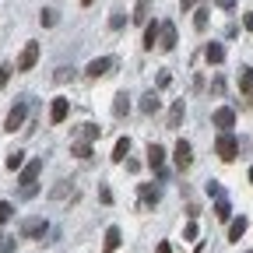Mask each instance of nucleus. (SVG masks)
<instances>
[{"label":"nucleus","instance_id":"obj_18","mask_svg":"<svg viewBox=\"0 0 253 253\" xmlns=\"http://www.w3.org/2000/svg\"><path fill=\"white\" fill-rule=\"evenodd\" d=\"M204 60L208 63H221V60H225V46H221V42H208L204 46Z\"/></svg>","mask_w":253,"mask_h":253},{"label":"nucleus","instance_id":"obj_39","mask_svg":"<svg viewBox=\"0 0 253 253\" xmlns=\"http://www.w3.org/2000/svg\"><path fill=\"white\" fill-rule=\"evenodd\" d=\"M194 4H197V0H179V7H183V11H190Z\"/></svg>","mask_w":253,"mask_h":253},{"label":"nucleus","instance_id":"obj_20","mask_svg":"<svg viewBox=\"0 0 253 253\" xmlns=\"http://www.w3.org/2000/svg\"><path fill=\"white\" fill-rule=\"evenodd\" d=\"M239 91L246 95V99H253V71H250V67L239 71Z\"/></svg>","mask_w":253,"mask_h":253},{"label":"nucleus","instance_id":"obj_12","mask_svg":"<svg viewBox=\"0 0 253 253\" xmlns=\"http://www.w3.org/2000/svg\"><path fill=\"white\" fill-rule=\"evenodd\" d=\"M183 116H186V106H183V99H176L172 109H169V120H166V130H179Z\"/></svg>","mask_w":253,"mask_h":253},{"label":"nucleus","instance_id":"obj_8","mask_svg":"<svg viewBox=\"0 0 253 253\" xmlns=\"http://www.w3.org/2000/svg\"><path fill=\"white\" fill-rule=\"evenodd\" d=\"M211 123L218 126L221 134H232V126H236V109H229V106H221V109H214Z\"/></svg>","mask_w":253,"mask_h":253},{"label":"nucleus","instance_id":"obj_28","mask_svg":"<svg viewBox=\"0 0 253 253\" xmlns=\"http://www.w3.org/2000/svg\"><path fill=\"white\" fill-rule=\"evenodd\" d=\"M11 74H14V63H0V91L7 88V81H11Z\"/></svg>","mask_w":253,"mask_h":253},{"label":"nucleus","instance_id":"obj_40","mask_svg":"<svg viewBox=\"0 0 253 253\" xmlns=\"http://www.w3.org/2000/svg\"><path fill=\"white\" fill-rule=\"evenodd\" d=\"M158 253H172V246L169 243H158Z\"/></svg>","mask_w":253,"mask_h":253},{"label":"nucleus","instance_id":"obj_38","mask_svg":"<svg viewBox=\"0 0 253 253\" xmlns=\"http://www.w3.org/2000/svg\"><path fill=\"white\" fill-rule=\"evenodd\" d=\"M214 4H218L221 11H232V7H236V0H214Z\"/></svg>","mask_w":253,"mask_h":253},{"label":"nucleus","instance_id":"obj_24","mask_svg":"<svg viewBox=\"0 0 253 253\" xmlns=\"http://www.w3.org/2000/svg\"><path fill=\"white\" fill-rule=\"evenodd\" d=\"M214 218H218V221H229V218H232V204H229L225 197L214 201Z\"/></svg>","mask_w":253,"mask_h":253},{"label":"nucleus","instance_id":"obj_16","mask_svg":"<svg viewBox=\"0 0 253 253\" xmlns=\"http://www.w3.org/2000/svg\"><path fill=\"white\" fill-rule=\"evenodd\" d=\"M95 137H102V126H95V123H81V126H78V141L91 144Z\"/></svg>","mask_w":253,"mask_h":253},{"label":"nucleus","instance_id":"obj_33","mask_svg":"<svg viewBox=\"0 0 253 253\" xmlns=\"http://www.w3.org/2000/svg\"><path fill=\"white\" fill-rule=\"evenodd\" d=\"M208 194H211L214 201H221V197H225V190H221V183H218V179H211V183H208Z\"/></svg>","mask_w":253,"mask_h":253},{"label":"nucleus","instance_id":"obj_29","mask_svg":"<svg viewBox=\"0 0 253 253\" xmlns=\"http://www.w3.org/2000/svg\"><path fill=\"white\" fill-rule=\"evenodd\" d=\"M11 218H14V208H11V201H0V225H7Z\"/></svg>","mask_w":253,"mask_h":253},{"label":"nucleus","instance_id":"obj_34","mask_svg":"<svg viewBox=\"0 0 253 253\" xmlns=\"http://www.w3.org/2000/svg\"><path fill=\"white\" fill-rule=\"evenodd\" d=\"M71 78H74V71H71V67H60V71L53 74V81H60V84H63V81H71Z\"/></svg>","mask_w":253,"mask_h":253},{"label":"nucleus","instance_id":"obj_31","mask_svg":"<svg viewBox=\"0 0 253 253\" xmlns=\"http://www.w3.org/2000/svg\"><path fill=\"white\" fill-rule=\"evenodd\" d=\"M126 25V11H113L109 14V28H123Z\"/></svg>","mask_w":253,"mask_h":253},{"label":"nucleus","instance_id":"obj_44","mask_svg":"<svg viewBox=\"0 0 253 253\" xmlns=\"http://www.w3.org/2000/svg\"><path fill=\"white\" fill-rule=\"evenodd\" d=\"M250 253H253V250H250Z\"/></svg>","mask_w":253,"mask_h":253},{"label":"nucleus","instance_id":"obj_41","mask_svg":"<svg viewBox=\"0 0 253 253\" xmlns=\"http://www.w3.org/2000/svg\"><path fill=\"white\" fill-rule=\"evenodd\" d=\"M81 4H84V7H88V4H91V0H81Z\"/></svg>","mask_w":253,"mask_h":253},{"label":"nucleus","instance_id":"obj_19","mask_svg":"<svg viewBox=\"0 0 253 253\" xmlns=\"http://www.w3.org/2000/svg\"><path fill=\"white\" fill-rule=\"evenodd\" d=\"M158 106H162V99H158L155 91H148L144 99H141V113H144V116H155V113H158Z\"/></svg>","mask_w":253,"mask_h":253},{"label":"nucleus","instance_id":"obj_36","mask_svg":"<svg viewBox=\"0 0 253 253\" xmlns=\"http://www.w3.org/2000/svg\"><path fill=\"white\" fill-rule=\"evenodd\" d=\"M183 239H197V221H190V225L183 229Z\"/></svg>","mask_w":253,"mask_h":253},{"label":"nucleus","instance_id":"obj_2","mask_svg":"<svg viewBox=\"0 0 253 253\" xmlns=\"http://www.w3.org/2000/svg\"><path fill=\"white\" fill-rule=\"evenodd\" d=\"M214 155L221 158V162H236V155H239V141H236V134H218V141H214Z\"/></svg>","mask_w":253,"mask_h":253},{"label":"nucleus","instance_id":"obj_22","mask_svg":"<svg viewBox=\"0 0 253 253\" xmlns=\"http://www.w3.org/2000/svg\"><path fill=\"white\" fill-rule=\"evenodd\" d=\"M148 11H151V0H137V4H134V14H130V18H134L137 25H148Z\"/></svg>","mask_w":253,"mask_h":253},{"label":"nucleus","instance_id":"obj_9","mask_svg":"<svg viewBox=\"0 0 253 253\" xmlns=\"http://www.w3.org/2000/svg\"><path fill=\"white\" fill-rule=\"evenodd\" d=\"M137 194H141V208H144V211L158 208V201H162V190H158L155 183H141V186H137Z\"/></svg>","mask_w":253,"mask_h":253},{"label":"nucleus","instance_id":"obj_23","mask_svg":"<svg viewBox=\"0 0 253 253\" xmlns=\"http://www.w3.org/2000/svg\"><path fill=\"white\" fill-rule=\"evenodd\" d=\"M126 155H130V137H120L113 148V162H126Z\"/></svg>","mask_w":253,"mask_h":253},{"label":"nucleus","instance_id":"obj_32","mask_svg":"<svg viewBox=\"0 0 253 253\" xmlns=\"http://www.w3.org/2000/svg\"><path fill=\"white\" fill-rule=\"evenodd\" d=\"M0 253H14V236L0 232Z\"/></svg>","mask_w":253,"mask_h":253},{"label":"nucleus","instance_id":"obj_37","mask_svg":"<svg viewBox=\"0 0 253 253\" xmlns=\"http://www.w3.org/2000/svg\"><path fill=\"white\" fill-rule=\"evenodd\" d=\"M243 28H246V32H253V11H246V14H243Z\"/></svg>","mask_w":253,"mask_h":253},{"label":"nucleus","instance_id":"obj_6","mask_svg":"<svg viewBox=\"0 0 253 253\" xmlns=\"http://www.w3.org/2000/svg\"><path fill=\"white\" fill-rule=\"evenodd\" d=\"M25 116H28V102L21 99V102H14V109L7 113V120H4V130H7V134L21 130V123H25Z\"/></svg>","mask_w":253,"mask_h":253},{"label":"nucleus","instance_id":"obj_21","mask_svg":"<svg viewBox=\"0 0 253 253\" xmlns=\"http://www.w3.org/2000/svg\"><path fill=\"white\" fill-rule=\"evenodd\" d=\"M130 113V99H126V91H116V99H113V116H126Z\"/></svg>","mask_w":253,"mask_h":253},{"label":"nucleus","instance_id":"obj_15","mask_svg":"<svg viewBox=\"0 0 253 253\" xmlns=\"http://www.w3.org/2000/svg\"><path fill=\"white\" fill-rule=\"evenodd\" d=\"M120 243H123V232H120L116 225H109V229H106V243H102V253H116V250H120Z\"/></svg>","mask_w":253,"mask_h":253},{"label":"nucleus","instance_id":"obj_35","mask_svg":"<svg viewBox=\"0 0 253 253\" xmlns=\"http://www.w3.org/2000/svg\"><path fill=\"white\" fill-rule=\"evenodd\" d=\"M67 190H71V183H60V186H53V190H49V197H56V201H60V197H67Z\"/></svg>","mask_w":253,"mask_h":253},{"label":"nucleus","instance_id":"obj_7","mask_svg":"<svg viewBox=\"0 0 253 253\" xmlns=\"http://www.w3.org/2000/svg\"><path fill=\"white\" fill-rule=\"evenodd\" d=\"M148 166L155 169L158 179H166V169H162V166H166V148H162V144H155V141L148 144Z\"/></svg>","mask_w":253,"mask_h":253},{"label":"nucleus","instance_id":"obj_14","mask_svg":"<svg viewBox=\"0 0 253 253\" xmlns=\"http://www.w3.org/2000/svg\"><path fill=\"white\" fill-rule=\"evenodd\" d=\"M67 113H71V102H67V99H53V106H49V123H63V120H67Z\"/></svg>","mask_w":253,"mask_h":253},{"label":"nucleus","instance_id":"obj_26","mask_svg":"<svg viewBox=\"0 0 253 253\" xmlns=\"http://www.w3.org/2000/svg\"><path fill=\"white\" fill-rule=\"evenodd\" d=\"M4 162H7V169H11V172H18V169H25V151H11V155L4 158Z\"/></svg>","mask_w":253,"mask_h":253},{"label":"nucleus","instance_id":"obj_17","mask_svg":"<svg viewBox=\"0 0 253 253\" xmlns=\"http://www.w3.org/2000/svg\"><path fill=\"white\" fill-rule=\"evenodd\" d=\"M246 225H250V221H246L243 214H239V218H232V221H229V243H239V239H243V232H246Z\"/></svg>","mask_w":253,"mask_h":253},{"label":"nucleus","instance_id":"obj_4","mask_svg":"<svg viewBox=\"0 0 253 253\" xmlns=\"http://www.w3.org/2000/svg\"><path fill=\"white\" fill-rule=\"evenodd\" d=\"M172 162H176L179 172H186L190 166H194V148H190V141H176V148H172Z\"/></svg>","mask_w":253,"mask_h":253},{"label":"nucleus","instance_id":"obj_13","mask_svg":"<svg viewBox=\"0 0 253 253\" xmlns=\"http://www.w3.org/2000/svg\"><path fill=\"white\" fill-rule=\"evenodd\" d=\"M158 36H162V21H148V25H144V42H141V46H144V49H155V46H158Z\"/></svg>","mask_w":253,"mask_h":253},{"label":"nucleus","instance_id":"obj_43","mask_svg":"<svg viewBox=\"0 0 253 253\" xmlns=\"http://www.w3.org/2000/svg\"><path fill=\"white\" fill-rule=\"evenodd\" d=\"M250 106H253V99H250Z\"/></svg>","mask_w":253,"mask_h":253},{"label":"nucleus","instance_id":"obj_30","mask_svg":"<svg viewBox=\"0 0 253 253\" xmlns=\"http://www.w3.org/2000/svg\"><path fill=\"white\" fill-rule=\"evenodd\" d=\"M39 21H42L46 28H53V25H56L60 18H56V11H53V7H42V14H39Z\"/></svg>","mask_w":253,"mask_h":253},{"label":"nucleus","instance_id":"obj_5","mask_svg":"<svg viewBox=\"0 0 253 253\" xmlns=\"http://www.w3.org/2000/svg\"><path fill=\"white\" fill-rule=\"evenodd\" d=\"M39 63V42H25V49H21V56H18V63H14V71H32Z\"/></svg>","mask_w":253,"mask_h":253},{"label":"nucleus","instance_id":"obj_42","mask_svg":"<svg viewBox=\"0 0 253 253\" xmlns=\"http://www.w3.org/2000/svg\"><path fill=\"white\" fill-rule=\"evenodd\" d=\"M250 183H253V169H250Z\"/></svg>","mask_w":253,"mask_h":253},{"label":"nucleus","instance_id":"obj_1","mask_svg":"<svg viewBox=\"0 0 253 253\" xmlns=\"http://www.w3.org/2000/svg\"><path fill=\"white\" fill-rule=\"evenodd\" d=\"M42 172V158H32L21 169V197H36V179Z\"/></svg>","mask_w":253,"mask_h":253},{"label":"nucleus","instance_id":"obj_11","mask_svg":"<svg viewBox=\"0 0 253 253\" xmlns=\"http://www.w3.org/2000/svg\"><path fill=\"white\" fill-rule=\"evenodd\" d=\"M158 49H162V53H172V49H176V25H172V21H162V36H158Z\"/></svg>","mask_w":253,"mask_h":253},{"label":"nucleus","instance_id":"obj_27","mask_svg":"<svg viewBox=\"0 0 253 253\" xmlns=\"http://www.w3.org/2000/svg\"><path fill=\"white\" fill-rule=\"evenodd\" d=\"M208 14H211L208 7H197V11H194V28H197V32H204V28H208Z\"/></svg>","mask_w":253,"mask_h":253},{"label":"nucleus","instance_id":"obj_3","mask_svg":"<svg viewBox=\"0 0 253 253\" xmlns=\"http://www.w3.org/2000/svg\"><path fill=\"white\" fill-rule=\"evenodd\" d=\"M18 232H21V239H42V236L49 232V221L39 218V214H36V218H25Z\"/></svg>","mask_w":253,"mask_h":253},{"label":"nucleus","instance_id":"obj_25","mask_svg":"<svg viewBox=\"0 0 253 253\" xmlns=\"http://www.w3.org/2000/svg\"><path fill=\"white\" fill-rule=\"evenodd\" d=\"M71 155H74V158H81V162H88V158H91V144L74 141V144H71Z\"/></svg>","mask_w":253,"mask_h":253},{"label":"nucleus","instance_id":"obj_10","mask_svg":"<svg viewBox=\"0 0 253 253\" xmlns=\"http://www.w3.org/2000/svg\"><path fill=\"white\" fill-rule=\"evenodd\" d=\"M113 67H116V60H113V56H95L88 67H84V74H88V78H102V74H109Z\"/></svg>","mask_w":253,"mask_h":253}]
</instances>
